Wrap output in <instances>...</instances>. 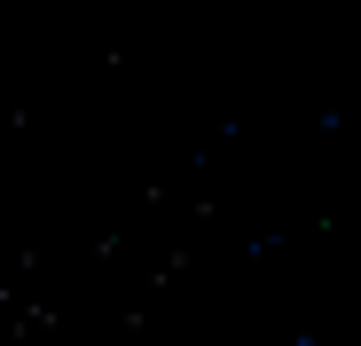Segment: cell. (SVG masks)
Listing matches in <instances>:
<instances>
[]
</instances>
